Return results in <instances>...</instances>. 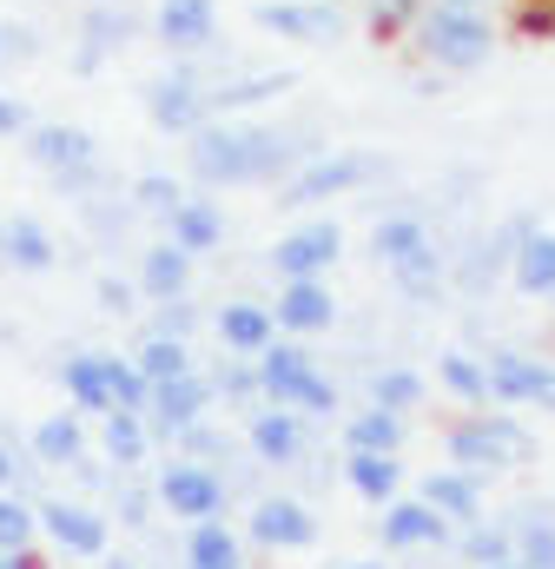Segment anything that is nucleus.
Returning <instances> with one entry per match:
<instances>
[{"mask_svg": "<svg viewBox=\"0 0 555 569\" xmlns=\"http://www.w3.org/2000/svg\"><path fill=\"white\" fill-rule=\"evenodd\" d=\"M27 152L53 172V186L60 192H73V199H87L93 192V159H100V146H93V133L87 127H33L27 133Z\"/></svg>", "mask_w": 555, "mask_h": 569, "instance_id": "0eeeda50", "label": "nucleus"}, {"mask_svg": "<svg viewBox=\"0 0 555 569\" xmlns=\"http://www.w3.org/2000/svg\"><path fill=\"white\" fill-rule=\"evenodd\" d=\"M411 47L423 60L450 67V73H476L496 53V20L476 13V7H456V0H423V13L411 27Z\"/></svg>", "mask_w": 555, "mask_h": 569, "instance_id": "f03ea898", "label": "nucleus"}, {"mask_svg": "<svg viewBox=\"0 0 555 569\" xmlns=\"http://www.w3.org/2000/svg\"><path fill=\"white\" fill-rule=\"evenodd\" d=\"M219 345L232 351V358H265L278 345V318L272 305H252V298H232V305H219Z\"/></svg>", "mask_w": 555, "mask_h": 569, "instance_id": "2eb2a0df", "label": "nucleus"}, {"mask_svg": "<svg viewBox=\"0 0 555 569\" xmlns=\"http://www.w3.org/2000/svg\"><path fill=\"white\" fill-rule=\"evenodd\" d=\"M416 13H423V0H364V27H371L377 40H397V33H411Z\"/></svg>", "mask_w": 555, "mask_h": 569, "instance_id": "a19ab883", "label": "nucleus"}, {"mask_svg": "<svg viewBox=\"0 0 555 569\" xmlns=\"http://www.w3.org/2000/svg\"><path fill=\"white\" fill-rule=\"evenodd\" d=\"M377 537H384V550H436V543H450V523H443L423 497H397V503L384 510Z\"/></svg>", "mask_w": 555, "mask_h": 569, "instance_id": "a211bd4d", "label": "nucleus"}, {"mask_svg": "<svg viewBox=\"0 0 555 569\" xmlns=\"http://www.w3.org/2000/svg\"><path fill=\"white\" fill-rule=\"evenodd\" d=\"M87 457V425L73 411H53L33 425V463H53V470H73Z\"/></svg>", "mask_w": 555, "mask_h": 569, "instance_id": "a878e982", "label": "nucleus"}, {"mask_svg": "<svg viewBox=\"0 0 555 569\" xmlns=\"http://www.w3.org/2000/svg\"><path fill=\"white\" fill-rule=\"evenodd\" d=\"M212 391L239 405V398H259L265 385H259V365H232V371H219V385H212Z\"/></svg>", "mask_w": 555, "mask_h": 569, "instance_id": "37998d69", "label": "nucleus"}, {"mask_svg": "<svg viewBox=\"0 0 555 569\" xmlns=\"http://www.w3.org/2000/svg\"><path fill=\"white\" fill-rule=\"evenodd\" d=\"M145 113L159 133H199L212 127V80L199 67H172L145 87Z\"/></svg>", "mask_w": 555, "mask_h": 569, "instance_id": "39448f33", "label": "nucleus"}, {"mask_svg": "<svg viewBox=\"0 0 555 569\" xmlns=\"http://www.w3.org/2000/svg\"><path fill=\"white\" fill-rule=\"evenodd\" d=\"M165 232H172V246H179L185 259H199V252H219V246H225V212H219L212 199H185V206L165 219Z\"/></svg>", "mask_w": 555, "mask_h": 569, "instance_id": "4be33fe9", "label": "nucleus"}, {"mask_svg": "<svg viewBox=\"0 0 555 569\" xmlns=\"http://www.w3.org/2000/svg\"><path fill=\"white\" fill-rule=\"evenodd\" d=\"M40 530L67 550V557H107V517L73 503V497H40Z\"/></svg>", "mask_w": 555, "mask_h": 569, "instance_id": "9b49d317", "label": "nucleus"}, {"mask_svg": "<svg viewBox=\"0 0 555 569\" xmlns=\"http://www.w3.org/2000/svg\"><path fill=\"white\" fill-rule=\"evenodd\" d=\"M259 385L272 391V405H284V411H311V418H331L337 411V385L304 358V345H291V338H278L272 351L259 358Z\"/></svg>", "mask_w": 555, "mask_h": 569, "instance_id": "7ed1b4c3", "label": "nucleus"}, {"mask_svg": "<svg viewBox=\"0 0 555 569\" xmlns=\"http://www.w3.org/2000/svg\"><path fill=\"white\" fill-rule=\"evenodd\" d=\"M344 477H351V490H357L364 503H377V510H391L397 490H404V463H397V457H351Z\"/></svg>", "mask_w": 555, "mask_h": 569, "instance_id": "7c9ffc66", "label": "nucleus"}, {"mask_svg": "<svg viewBox=\"0 0 555 569\" xmlns=\"http://www.w3.org/2000/svg\"><path fill=\"white\" fill-rule=\"evenodd\" d=\"M245 443H252L259 463H297V457H304V418L284 411V405H265V411L245 425Z\"/></svg>", "mask_w": 555, "mask_h": 569, "instance_id": "6ab92c4d", "label": "nucleus"}, {"mask_svg": "<svg viewBox=\"0 0 555 569\" xmlns=\"http://www.w3.org/2000/svg\"><path fill=\"white\" fill-rule=\"evenodd\" d=\"M423 503L443 523H476L483 517V477H470V470H430L423 477Z\"/></svg>", "mask_w": 555, "mask_h": 569, "instance_id": "aec40b11", "label": "nucleus"}, {"mask_svg": "<svg viewBox=\"0 0 555 569\" xmlns=\"http://www.w3.org/2000/svg\"><path fill=\"white\" fill-rule=\"evenodd\" d=\"M0 259H7V266H20V272H47L60 252H53V239H47V226H40V219L13 212V219H0Z\"/></svg>", "mask_w": 555, "mask_h": 569, "instance_id": "393cba45", "label": "nucleus"}, {"mask_svg": "<svg viewBox=\"0 0 555 569\" xmlns=\"http://www.w3.org/2000/svg\"><path fill=\"white\" fill-rule=\"evenodd\" d=\"M463 563L470 569H503V563H516V530L509 523H470L463 530Z\"/></svg>", "mask_w": 555, "mask_h": 569, "instance_id": "72a5a7b5", "label": "nucleus"}, {"mask_svg": "<svg viewBox=\"0 0 555 569\" xmlns=\"http://www.w3.org/2000/svg\"><path fill=\"white\" fill-rule=\"evenodd\" d=\"M152 497H159L172 517H185V523H219V517H225V477H219L212 463H192V457L165 463Z\"/></svg>", "mask_w": 555, "mask_h": 569, "instance_id": "6e6552de", "label": "nucleus"}, {"mask_svg": "<svg viewBox=\"0 0 555 569\" xmlns=\"http://www.w3.org/2000/svg\"><path fill=\"white\" fill-rule=\"evenodd\" d=\"M93 298H100V311H120V318H133L139 311V291L127 279H100L93 284Z\"/></svg>", "mask_w": 555, "mask_h": 569, "instance_id": "c03bdc74", "label": "nucleus"}, {"mask_svg": "<svg viewBox=\"0 0 555 569\" xmlns=\"http://www.w3.org/2000/svg\"><path fill=\"white\" fill-rule=\"evenodd\" d=\"M509 279H516V291H529V298H555V232H529L516 246Z\"/></svg>", "mask_w": 555, "mask_h": 569, "instance_id": "c756f323", "label": "nucleus"}, {"mask_svg": "<svg viewBox=\"0 0 555 569\" xmlns=\"http://www.w3.org/2000/svg\"><path fill=\"white\" fill-rule=\"evenodd\" d=\"M133 33H139V20L127 7H93V13L80 20V73H93L107 53H120Z\"/></svg>", "mask_w": 555, "mask_h": 569, "instance_id": "5701e85b", "label": "nucleus"}, {"mask_svg": "<svg viewBox=\"0 0 555 569\" xmlns=\"http://www.w3.org/2000/svg\"><path fill=\"white\" fill-rule=\"evenodd\" d=\"M13 53H20V60H33V53H40V40H33L27 27H7V20H0V60H13Z\"/></svg>", "mask_w": 555, "mask_h": 569, "instance_id": "49530a36", "label": "nucleus"}, {"mask_svg": "<svg viewBox=\"0 0 555 569\" xmlns=\"http://www.w3.org/2000/svg\"><path fill=\"white\" fill-rule=\"evenodd\" d=\"M212 385L199 378V371H185V378H172V385H152V405H145V425L165 430V437H185L192 425H205V411H212Z\"/></svg>", "mask_w": 555, "mask_h": 569, "instance_id": "f8f14e48", "label": "nucleus"}, {"mask_svg": "<svg viewBox=\"0 0 555 569\" xmlns=\"http://www.w3.org/2000/svg\"><path fill=\"white\" fill-rule=\"evenodd\" d=\"M120 517H127V523H145V517H152V510H145V490H120Z\"/></svg>", "mask_w": 555, "mask_h": 569, "instance_id": "09e8293b", "label": "nucleus"}, {"mask_svg": "<svg viewBox=\"0 0 555 569\" xmlns=\"http://www.w3.org/2000/svg\"><path fill=\"white\" fill-rule=\"evenodd\" d=\"M185 569H245V550H239V537H232L225 517H219V523H192V537H185Z\"/></svg>", "mask_w": 555, "mask_h": 569, "instance_id": "c85d7f7f", "label": "nucleus"}, {"mask_svg": "<svg viewBox=\"0 0 555 569\" xmlns=\"http://www.w3.org/2000/svg\"><path fill=\"white\" fill-rule=\"evenodd\" d=\"M503 569H516V563H503Z\"/></svg>", "mask_w": 555, "mask_h": 569, "instance_id": "5fc2aeb1", "label": "nucleus"}, {"mask_svg": "<svg viewBox=\"0 0 555 569\" xmlns=\"http://www.w3.org/2000/svg\"><path fill=\"white\" fill-rule=\"evenodd\" d=\"M371 252L397 272V266H411L416 252H430V226L416 219V212H391V219H377V232H371Z\"/></svg>", "mask_w": 555, "mask_h": 569, "instance_id": "bb28decb", "label": "nucleus"}, {"mask_svg": "<svg viewBox=\"0 0 555 569\" xmlns=\"http://www.w3.org/2000/svg\"><path fill=\"white\" fill-rule=\"evenodd\" d=\"M436 378H443V391L463 398L470 411H490V371H483V358H470V351H443V358H436Z\"/></svg>", "mask_w": 555, "mask_h": 569, "instance_id": "2f4dec72", "label": "nucleus"}, {"mask_svg": "<svg viewBox=\"0 0 555 569\" xmlns=\"http://www.w3.org/2000/svg\"><path fill=\"white\" fill-rule=\"evenodd\" d=\"M100 569H139V563H133V557H107Z\"/></svg>", "mask_w": 555, "mask_h": 569, "instance_id": "603ef678", "label": "nucleus"}, {"mask_svg": "<svg viewBox=\"0 0 555 569\" xmlns=\"http://www.w3.org/2000/svg\"><path fill=\"white\" fill-rule=\"evenodd\" d=\"M133 199H139V206H152L159 219H172V212L185 206V192H179V186H172L165 172H145V179H139V186H133Z\"/></svg>", "mask_w": 555, "mask_h": 569, "instance_id": "79ce46f5", "label": "nucleus"}, {"mask_svg": "<svg viewBox=\"0 0 555 569\" xmlns=\"http://www.w3.org/2000/svg\"><path fill=\"white\" fill-rule=\"evenodd\" d=\"M60 385H67V398H73V411H100V418H113V385H107V351H80V358H67V365H60Z\"/></svg>", "mask_w": 555, "mask_h": 569, "instance_id": "b1692460", "label": "nucleus"}, {"mask_svg": "<svg viewBox=\"0 0 555 569\" xmlns=\"http://www.w3.org/2000/svg\"><path fill=\"white\" fill-rule=\"evenodd\" d=\"M384 172H391L384 152H324V159H311V166H297V172L284 179L278 206L304 212V206H324V199H337V192H357V186H371V179H384Z\"/></svg>", "mask_w": 555, "mask_h": 569, "instance_id": "20e7f679", "label": "nucleus"}, {"mask_svg": "<svg viewBox=\"0 0 555 569\" xmlns=\"http://www.w3.org/2000/svg\"><path fill=\"white\" fill-rule=\"evenodd\" d=\"M450 457H456V470H470V477H483V470H509V463L529 457V430L483 411V418H470V425L450 430Z\"/></svg>", "mask_w": 555, "mask_h": 569, "instance_id": "423d86ee", "label": "nucleus"}, {"mask_svg": "<svg viewBox=\"0 0 555 569\" xmlns=\"http://www.w3.org/2000/svg\"><path fill=\"white\" fill-rule=\"evenodd\" d=\"M272 318H278V331H291V338H317V331L337 325V298H331L324 279H284Z\"/></svg>", "mask_w": 555, "mask_h": 569, "instance_id": "ddd939ff", "label": "nucleus"}, {"mask_svg": "<svg viewBox=\"0 0 555 569\" xmlns=\"http://www.w3.org/2000/svg\"><path fill=\"white\" fill-rule=\"evenodd\" d=\"M344 443H351V457H397V443H404V418L364 405V411L344 425Z\"/></svg>", "mask_w": 555, "mask_h": 569, "instance_id": "cd10ccee", "label": "nucleus"}, {"mask_svg": "<svg viewBox=\"0 0 555 569\" xmlns=\"http://www.w3.org/2000/svg\"><path fill=\"white\" fill-rule=\"evenodd\" d=\"M291 93V73H259V80H219L212 87V113H239V107H259V100H278Z\"/></svg>", "mask_w": 555, "mask_h": 569, "instance_id": "c9c22d12", "label": "nucleus"}, {"mask_svg": "<svg viewBox=\"0 0 555 569\" xmlns=\"http://www.w3.org/2000/svg\"><path fill=\"white\" fill-rule=\"evenodd\" d=\"M490 405H543L555 411V365L529 358V351H490Z\"/></svg>", "mask_w": 555, "mask_h": 569, "instance_id": "1a4fd4ad", "label": "nucleus"}, {"mask_svg": "<svg viewBox=\"0 0 555 569\" xmlns=\"http://www.w3.org/2000/svg\"><path fill=\"white\" fill-rule=\"evenodd\" d=\"M0 133H33V113H27V100L0 93Z\"/></svg>", "mask_w": 555, "mask_h": 569, "instance_id": "de8ad7c7", "label": "nucleus"}, {"mask_svg": "<svg viewBox=\"0 0 555 569\" xmlns=\"http://www.w3.org/2000/svg\"><path fill=\"white\" fill-rule=\"evenodd\" d=\"M311 166V133H278V127H199L192 133V179L205 186H252V179H291Z\"/></svg>", "mask_w": 555, "mask_h": 569, "instance_id": "f257e3e1", "label": "nucleus"}, {"mask_svg": "<svg viewBox=\"0 0 555 569\" xmlns=\"http://www.w3.org/2000/svg\"><path fill=\"white\" fill-rule=\"evenodd\" d=\"M192 331V298H172L165 311H159V325H152V338H185Z\"/></svg>", "mask_w": 555, "mask_h": 569, "instance_id": "a18cd8bd", "label": "nucleus"}, {"mask_svg": "<svg viewBox=\"0 0 555 569\" xmlns=\"http://www.w3.org/2000/svg\"><path fill=\"white\" fill-rule=\"evenodd\" d=\"M13 477H20V457H13V450H7V443H0V497H7V490H13Z\"/></svg>", "mask_w": 555, "mask_h": 569, "instance_id": "8fccbe9b", "label": "nucleus"}, {"mask_svg": "<svg viewBox=\"0 0 555 569\" xmlns=\"http://www.w3.org/2000/svg\"><path fill=\"white\" fill-rule=\"evenodd\" d=\"M252 543L259 550H311L317 543V517L297 497H259L252 503Z\"/></svg>", "mask_w": 555, "mask_h": 569, "instance_id": "4468645a", "label": "nucleus"}, {"mask_svg": "<svg viewBox=\"0 0 555 569\" xmlns=\"http://www.w3.org/2000/svg\"><path fill=\"white\" fill-rule=\"evenodd\" d=\"M33 537H40V510L7 490V497H0V557H27Z\"/></svg>", "mask_w": 555, "mask_h": 569, "instance_id": "e433bc0d", "label": "nucleus"}, {"mask_svg": "<svg viewBox=\"0 0 555 569\" xmlns=\"http://www.w3.org/2000/svg\"><path fill=\"white\" fill-rule=\"evenodd\" d=\"M0 569H40V557L27 550V557H0Z\"/></svg>", "mask_w": 555, "mask_h": 569, "instance_id": "3c124183", "label": "nucleus"}, {"mask_svg": "<svg viewBox=\"0 0 555 569\" xmlns=\"http://www.w3.org/2000/svg\"><path fill=\"white\" fill-rule=\"evenodd\" d=\"M252 20L278 40H297V47H324L344 33V20L331 7H297V0H265V7H252Z\"/></svg>", "mask_w": 555, "mask_h": 569, "instance_id": "dca6fc26", "label": "nucleus"}, {"mask_svg": "<svg viewBox=\"0 0 555 569\" xmlns=\"http://www.w3.org/2000/svg\"><path fill=\"white\" fill-rule=\"evenodd\" d=\"M139 291H145L152 305H172V298H185V291H192V259H185L172 239L145 246V259H139Z\"/></svg>", "mask_w": 555, "mask_h": 569, "instance_id": "412c9836", "label": "nucleus"}, {"mask_svg": "<svg viewBox=\"0 0 555 569\" xmlns=\"http://www.w3.org/2000/svg\"><path fill=\"white\" fill-rule=\"evenodd\" d=\"M100 443H107L113 470H133L139 457L152 450V425H145V418H133V411H113V418H107V437H100Z\"/></svg>", "mask_w": 555, "mask_h": 569, "instance_id": "f704fd0d", "label": "nucleus"}, {"mask_svg": "<svg viewBox=\"0 0 555 569\" xmlns=\"http://www.w3.org/2000/svg\"><path fill=\"white\" fill-rule=\"evenodd\" d=\"M344 259V226L337 219H304L297 232H284L272 246V266L284 279H324Z\"/></svg>", "mask_w": 555, "mask_h": 569, "instance_id": "9d476101", "label": "nucleus"}, {"mask_svg": "<svg viewBox=\"0 0 555 569\" xmlns=\"http://www.w3.org/2000/svg\"><path fill=\"white\" fill-rule=\"evenodd\" d=\"M516 530V569H555V517H523Z\"/></svg>", "mask_w": 555, "mask_h": 569, "instance_id": "58836bf2", "label": "nucleus"}, {"mask_svg": "<svg viewBox=\"0 0 555 569\" xmlns=\"http://www.w3.org/2000/svg\"><path fill=\"white\" fill-rule=\"evenodd\" d=\"M397 291H404L411 305H436V298H443V259H436V246L416 252L411 266H397Z\"/></svg>", "mask_w": 555, "mask_h": 569, "instance_id": "ea45409f", "label": "nucleus"}, {"mask_svg": "<svg viewBox=\"0 0 555 569\" xmlns=\"http://www.w3.org/2000/svg\"><path fill=\"white\" fill-rule=\"evenodd\" d=\"M133 365H139L145 385H172V378L192 371V351H185V338H152V331H145V345H139Z\"/></svg>", "mask_w": 555, "mask_h": 569, "instance_id": "473e14b6", "label": "nucleus"}, {"mask_svg": "<svg viewBox=\"0 0 555 569\" xmlns=\"http://www.w3.org/2000/svg\"><path fill=\"white\" fill-rule=\"evenodd\" d=\"M152 33H159L172 53H199V47L219 40V7H212V0H159Z\"/></svg>", "mask_w": 555, "mask_h": 569, "instance_id": "f3484780", "label": "nucleus"}, {"mask_svg": "<svg viewBox=\"0 0 555 569\" xmlns=\"http://www.w3.org/2000/svg\"><path fill=\"white\" fill-rule=\"evenodd\" d=\"M371 405H377V411H391V418H404V411H416V405H423V378H416V371H404V365L377 371V378H371Z\"/></svg>", "mask_w": 555, "mask_h": 569, "instance_id": "4c0bfd02", "label": "nucleus"}, {"mask_svg": "<svg viewBox=\"0 0 555 569\" xmlns=\"http://www.w3.org/2000/svg\"><path fill=\"white\" fill-rule=\"evenodd\" d=\"M351 569H384V563H351Z\"/></svg>", "mask_w": 555, "mask_h": 569, "instance_id": "864d4df0", "label": "nucleus"}]
</instances>
